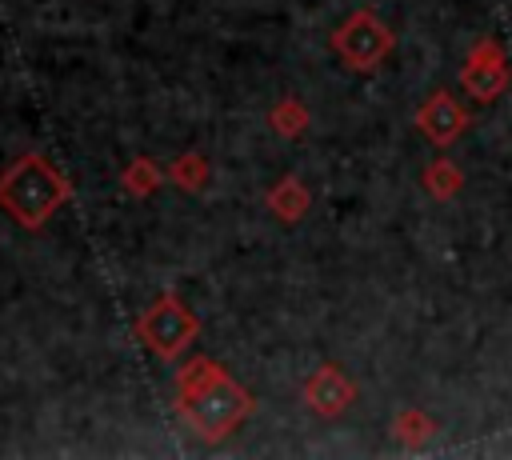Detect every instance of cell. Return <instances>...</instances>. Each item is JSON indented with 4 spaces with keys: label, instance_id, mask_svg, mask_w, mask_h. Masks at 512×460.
<instances>
[{
    "label": "cell",
    "instance_id": "1",
    "mask_svg": "<svg viewBox=\"0 0 512 460\" xmlns=\"http://www.w3.org/2000/svg\"><path fill=\"white\" fill-rule=\"evenodd\" d=\"M176 412L204 444H220L256 412V400L224 372V364L192 356L176 372Z\"/></svg>",
    "mask_w": 512,
    "mask_h": 460
},
{
    "label": "cell",
    "instance_id": "2",
    "mask_svg": "<svg viewBox=\"0 0 512 460\" xmlns=\"http://www.w3.org/2000/svg\"><path fill=\"white\" fill-rule=\"evenodd\" d=\"M68 196V176L44 152H24L0 172V208L28 232H40L68 204Z\"/></svg>",
    "mask_w": 512,
    "mask_h": 460
},
{
    "label": "cell",
    "instance_id": "3",
    "mask_svg": "<svg viewBox=\"0 0 512 460\" xmlns=\"http://www.w3.org/2000/svg\"><path fill=\"white\" fill-rule=\"evenodd\" d=\"M136 336L140 344L160 356V360H176L196 336H200V320L196 312L176 296V292H160L140 316H136Z\"/></svg>",
    "mask_w": 512,
    "mask_h": 460
},
{
    "label": "cell",
    "instance_id": "4",
    "mask_svg": "<svg viewBox=\"0 0 512 460\" xmlns=\"http://www.w3.org/2000/svg\"><path fill=\"white\" fill-rule=\"evenodd\" d=\"M392 28L368 12V8H356L348 12L336 28H332V52L352 68V72H376L384 64V56L392 52Z\"/></svg>",
    "mask_w": 512,
    "mask_h": 460
},
{
    "label": "cell",
    "instance_id": "5",
    "mask_svg": "<svg viewBox=\"0 0 512 460\" xmlns=\"http://www.w3.org/2000/svg\"><path fill=\"white\" fill-rule=\"evenodd\" d=\"M460 84H464L468 96L480 100V104L496 100V96L508 88V60H504V48H500L492 36H484V40L472 44L468 60L460 64Z\"/></svg>",
    "mask_w": 512,
    "mask_h": 460
},
{
    "label": "cell",
    "instance_id": "6",
    "mask_svg": "<svg viewBox=\"0 0 512 460\" xmlns=\"http://www.w3.org/2000/svg\"><path fill=\"white\" fill-rule=\"evenodd\" d=\"M356 400V384L340 372V364H320L308 380H304V404L324 416V420H336L348 412V404Z\"/></svg>",
    "mask_w": 512,
    "mask_h": 460
},
{
    "label": "cell",
    "instance_id": "7",
    "mask_svg": "<svg viewBox=\"0 0 512 460\" xmlns=\"http://www.w3.org/2000/svg\"><path fill=\"white\" fill-rule=\"evenodd\" d=\"M416 128H420V136L424 140H432V144H452L464 128H468V112L448 96V92H432L420 108H416Z\"/></svg>",
    "mask_w": 512,
    "mask_h": 460
},
{
    "label": "cell",
    "instance_id": "8",
    "mask_svg": "<svg viewBox=\"0 0 512 460\" xmlns=\"http://www.w3.org/2000/svg\"><path fill=\"white\" fill-rule=\"evenodd\" d=\"M264 204L272 208V216L276 220H284V224H296V220H304V212L312 208V192H308V184L300 180V176H280L268 192H264Z\"/></svg>",
    "mask_w": 512,
    "mask_h": 460
},
{
    "label": "cell",
    "instance_id": "9",
    "mask_svg": "<svg viewBox=\"0 0 512 460\" xmlns=\"http://www.w3.org/2000/svg\"><path fill=\"white\" fill-rule=\"evenodd\" d=\"M208 176H212V168H208L204 152H180V156L164 168V180H172V184L184 188V192H200V188L208 184Z\"/></svg>",
    "mask_w": 512,
    "mask_h": 460
},
{
    "label": "cell",
    "instance_id": "10",
    "mask_svg": "<svg viewBox=\"0 0 512 460\" xmlns=\"http://www.w3.org/2000/svg\"><path fill=\"white\" fill-rule=\"evenodd\" d=\"M460 184H464V172H460L452 160H432V164L424 168V188H428L436 200H452V196L460 192Z\"/></svg>",
    "mask_w": 512,
    "mask_h": 460
},
{
    "label": "cell",
    "instance_id": "11",
    "mask_svg": "<svg viewBox=\"0 0 512 460\" xmlns=\"http://www.w3.org/2000/svg\"><path fill=\"white\" fill-rule=\"evenodd\" d=\"M308 108L300 104V100H280V104H272V112H268V124H272V132L276 136H300L304 128H308Z\"/></svg>",
    "mask_w": 512,
    "mask_h": 460
},
{
    "label": "cell",
    "instance_id": "12",
    "mask_svg": "<svg viewBox=\"0 0 512 460\" xmlns=\"http://www.w3.org/2000/svg\"><path fill=\"white\" fill-rule=\"evenodd\" d=\"M160 168L148 160V156H136L128 168H124V192H132V196H152L156 188H160Z\"/></svg>",
    "mask_w": 512,
    "mask_h": 460
},
{
    "label": "cell",
    "instance_id": "13",
    "mask_svg": "<svg viewBox=\"0 0 512 460\" xmlns=\"http://www.w3.org/2000/svg\"><path fill=\"white\" fill-rule=\"evenodd\" d=\"M392 432H396V440H404V444H420V440H428V436L436 432V420H428V416L416 412V408H404V412L392 420Z\"/></svg>",
    "mask_w": 512,
    "mask_h": 460
}]
</instances>
